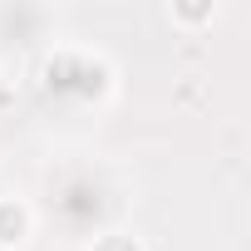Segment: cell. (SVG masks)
<instances>
[{
    "instance_id": "1",
    "label": "cell",
    "mask_w": 251,
    "mask_h": 251,
    "mask_svg": "<svg viewBox=\"0 0 251 251\" xmlns=\"http://www.w3.org/2000/svg\"><path fill=\"white\" fill-rule=\"evenodd\" d=\"M30 226V212L20 202H0V246H15Z\"/></svg>"
},
{
    "instance_id": "2",
    "label": "cell",
    "mask_w": 251,
    "mask_h": 251,
    "mask_svg": "<svg viewBox=\"0 0 251 251\" xmlns=\"http://www.w3.org/2000/svg\"><path fill=\"white\" fill-rule=\"evenodd\" d=\"M212 15H217V5H173L168 10L173 25H212Z\"/></svg>"
},
{
    "instance_id": "3",
    "label": "cell",
    "mask_w": 251,
    "mask_h": 251,
    "mask_svg": "<svg viewBox=\"0 0 251 251\" xmlns=\"http://www.w3.org/2000/svg\"><path fill=\"white\" fill-rule=\"evenodd\" d=\"M94 251H143V241H138V236H128V231H108V236H99V241H94Z\"/></svg>"
},
{
    "instance_id": "4",
    "label": "cell",
    "mask_w": 251,
    "mask_h": 251,
    "mask_svg": "<svg viewBox=\"0 0 251 251\" xmlns=\"http://www.w3.org/2000/svg\"><path fill=\"white\" fill-rule=\"evenodd\" d=\"M0 251H15V246H0Z\"/></svg>"
}]
</instances>
